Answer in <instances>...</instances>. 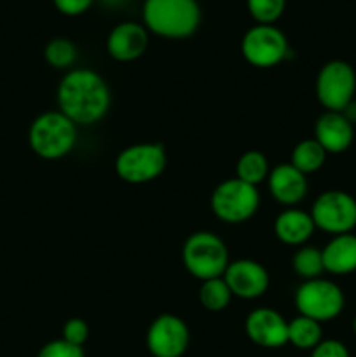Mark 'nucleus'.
<instances>
[{"instance_id": "nucleus-1", "label": "nucleus", "mask_w": 356, "mask_h": 357, "mask_svg": "<svg viewBox=\"0 0 356 357\" xmlns=\"http://www.w3.org/2000/svg\"><path fill=\"white\" fill-rule=\"evenodd\" d=\"M58 110L77 128L98 124L110 110L112 94L107 80L91 68H72L59 80Z\"/></svg>"}, {"instance_id": "nucleus-2", "label": "nucleus", "mask_w": 356, "mask_h": 357, "mask_svg": "<svg viewBox=\"0 0 356 357\" xmlns=\"http://www.w3.org/2000/svg\"><path fill=\"white\" fill-rule=\"evenodd\" d=\"M143 26L157 37L181 40L198 31L201 7L198 0H145L142 9Z\"/></svg>"}, {"instance_id": "nucleus-3", "label": "nucleus", "mask_w": 356, "mask_h": 357, "mask_svg": "<svg viewBox=\"0 0 356 357\" xmlns=\"http://www.w3.org/2000/svg\"><path fill=\"white\" fill-rule=\"evenodd\" d=\"M79 128L59 110L38 115L28 131V143L35 155L45 160H58L68 155L77 143Z\"/></svg>"}, {"instance_id": "nucleus-4", "label": "nucleus", "mask_w": 356, "mask_h": 357, "mask_svg": "<svg viewBox=\"0 0 356 357\" xmlns=\"http://www.w3.org/2000/svg\"><path fill=\"white\" fill-rule=\"evenodd\" d=\"M181 261L192 278L199 281L222 278L229 265V251L216 234L199 230L185 239L181 248Z\"/></svg>"}, {"instance_id": "nucleus-5", "label": "nucleus", "mask_w": 356, "mask_h": 357, "mask_svg": "<svg viewBox=\"0 0 356 357\" xmlns=\"http://www.w3.org/2000/svg\"><path fill=\"white\" fill-rule=\"evenodd\" d=\"M115 173L124 183L145 185L166 171L168 153L163 143H135L115 157Z\"/></svg>"}, {"instance_id": "nucleus-6", "label": "nucleus", "mask_w": 356, "mask_h": 357, "mask_svg": "<svg viewBox=\"0 0 356 357\" xmlns=\"http://www.w3.org/2000/svg\"><path fill=\"white\" fill-rule=\"evenodd\" d=\"M212 211L220 222L229 225H239L248 222L260 206L258 188L241 181L239 178H229L218 183L213 190Z\"/></svg>"}, {"instance_id": "nucleus-7", "label": "nucleus", "mask_w": 356, "mask_h": 357, "mask_svg": "<svg viewBox=\"0 0 356 357\" xmlns=\"http://www.w3.org/2000/svg\"><path fill=\"white\" fill-rule=\"evenodd\" d=\"M295 307L300 316L323 324L341 316L346 307V296L341 286L330 279H309L297 288Z\"/></svg>"}, {"instance_id": "nucleus-8", "label": "nucleus", "mask_w": 356, "mask_h": 357, "mask_svg": "<svg viewBox=\"0 0 356 357\" xmlns=\"http://www.w3.org/2000/svg\"><path fill=\"white\" fill-rule=\"evenodd\" d=\"M356 72L348 61L332 59L316 75V98L327 112H344L355 101Z\"/></svg>"}, {"instance_id": "nucleus-9", "label": "nucleus", "mask_w": 356, "mask_h": 357, "mask_svg": "<svg viewBox=\"0 0 356 357\" xmlns=\"http://www.w3.org/2000/svg\"><path fill=\"white\" fill-rule=\"evenodd\" d=\"M309 213L321 232L341 236L356 229V199L346 190L321 192Z\"/></svg>"}, {"instance_id": "nucleus-10", "label": "nucleus", "mask_w": 356, "mask_h": 357, "mask_svg": "<svg viewBox=\"0 0 356 357\" xmlns=\"http://www.w3.org/2000/svg\"><path fill=\"white\" fill-rule=\"evenodd\" d=\"M288 51V38L276 24H255L241 38V54L255 68L279 65Z\"/></svg>"}, {"instance_id": "nucleus-11", "label": "nucleus", "mask_w": 356, "mask_h": 357, "mask_svg": "<svg viewBox=\"0 0 356 357\" xmlns=\"http://www.w3.org/2000/svg\"><path fill=\"white\" fill-rule=\"evenodd\" d=\"M145 344L152 357H181L191 345V330L180 316L161 314L150 323Z\"/></svg>"}, {"instance_id": "nucleus-12", "label": "nucleus", "mask_w": 356, "mask_h": 357, "mask_svg": "<svg viewBox=\"0 0 356 357\" xmlns=\"http://www.w3.org/2000/svg\"><path fill=\"white\" fill-rule=\"evenodd\" d=\"M222 278L229 286L232 296L243 300H255L264 296L271 282L267 268L251 258L229 261Z\"/></svg>"}, {"instance_id": "nucleus-13", "label": "nucleus", "mask_w": 356, "mask_h": 357, "mask_svg": "<svg viewBox=\"0 0 356 357\" xmlns=\"http://www.w3.org/2000/svg\"><path fill=\"white\" fill-rule=\"evenodd\" d=\"M244 333L262 349H281L288 344V321L274 309L258 307L244 319Z\"/></svg>"}, {"instance_id": "nucleus-14", "label": "nucleus", "mask_w": 356, "mask_h": 357, "mask_svg": "<svg viewBox=\"0 0 356 357\" xmlns=\"http://www.w3.org/2000/svg\"><path fill=\"white\" fill-rule=\"evenodd\" d=\"M149 30L136 21H122L115 24L107 37V51L115 61H136L149 47Z\"/></svg>"}, {"instance_id": "nucleus-15", "label": "nucleus", "mask_w": 356, "mask_h": 357, "mask_svg": "<svg viewBox=\"0 0 356 357\" xmlns=\"http://www.w3.org/2000/svg\"><path fill=\"white\" fill-rule=\"evenodd\" d=\"M314 139L327 153H344L355 142V126L342 112L325 110L314 124Z\"/></svg>"}, {"instance_id": "nucleus-16", "label": "nucleus", "mask_w": 356, "mask_h": 357, "mask_svg": "<svg viewBox=\"0 0 356 357\" xmlns=\"http://www.w3.org/2000/svg\"><path fill=\"white\" fill-rule=\"evenodd\" d=\"M269 192L279 204L295 208L307 195V176L290 162L278 164L267 176Z\"/></svg>"}, {"instance_id": "nucleus-17", "label": "nucleus", "mask_w": 356, "mask_h": 357, "mask_svg": "<svg viewBox=\"0 0 356 357\" xmlns=\"http://www.w3.org/2000/svg\"><path fill=\"white\" fill-rule=\"evenodd\" d=\"M316 225L311 213L299 208H286L274 220V234L286 246L300 248L313 237Z\"/></svg>"}, {"instance_id": "nucleus-18", "label": "nucleus", "mask_w": 356, "mask_h": 357, "mask_svg": "<svg viewBox=\"0 0 356 357\" xmlns=\"http://www.w3.org/2000/svg\"><path fill=\"white\" fill-rule=\"evenodd\" d=\"M325 272L348 275L356 272V236L353 232L334 236L321 250Z\"/></svg>"}, {"instance_id": "nucleus-19", "label": "nucleus", "mask_w": 356, "mask_h": 357, "mask_svg": "<svg viewBox=\"0 0 356 357\" xmlns=\"http://www.w3.org/2000/svg\"><path fill=\"white\" fill-rule=\"evenodd\" d=\"M323 340V328L318 321L306 316H297L288 321V344L299 351H313Z\"/></svg>"}, {"instance_id": "nucleus-20", "label": "nucleus", "mask_w": 356, "mask_h": 357, "mask_svg": "<svg viewBox=\"0 0 356 357\" xmlns=\"http://www.w3.org/2000/svg\"><path fill=\"white\" fill-rule=\"evenodd\" d=\"M327 155L328 153L325 152V149L316 139L307 138L293 146L290 164L307 176V174L316 173V171H320L323 167Z\"/></svg>"}, {"instance_id": "nucleus-21", "label": "nucleus", "mask_w": 356, "mask_h": 357, "mask_svg": "<svg viewBox=\"0 0 356 357\" xmlns=\"http://www.w3.org/2000/svg\"><path fill=\"white\" fill-rule=\"evenodd\" d=\"M269 173L271 169H269L267 157L258 150H248L237 159L236 178H239L244 183L258 187L262 181L267 180Z\"/></svg>"}, {"instance_id": "nucleus-22", "label": "nucleus", "mask_w": 356, "mask_h": 357, "mask_svg": "<svg viewBox=\"0 0 356 357\" xmlns=\"http://www.w3.org/2000/svg\"><path fill=\"white\" fill-rule=\"evenodd\" d=\"M292 267L295 274L299 275L302 281H309V279H318L323 275V257H321L320 248L314 246H300L295 251L292 258Z\"/></svg>"}, {"instance_id": "nucleus-23", "label": "nucleus", "mask_w": 356, "mask_h": 357, "mask_svg": "<svg viewBox=\"0 0 356 357\" xmlns=\"http://www.w3.org/2000/svg\"><path fill=\"white\" fill-rule=\"evenodd\" d=\"M230 300H232V293H230L229 286L223 281V278L208 279V281L201 282L199 302L209 312H220V310L227 309Z\"/></svg>"}, {"instance_id": "nucleus-24", "label": "nucleus", "mask_w": 356, "mask_h": 357, "mask_svg": "<svg viewBox=\"0 0 356 357\" xmlns=\"http://www.w3.org/2000/svg\"><path fill=\"white\" fill-rule=\"evenodd\" d=\"M44 58L49 66L58 70H72L77 59V47L70 38L56 37L47 42L44 49Z\"/></svg>"}, {"instance_id": "nucleus-25", "label": "nucleus", "mask_w": 356, "mask_h": 357, "mask_svg": "<svg viewBox=\"0 0 356 357\" xmlns=\"http://www.w3.org/2000/svg\"><path fill=\"white\" fill-rule=\"evenodd\" d=\"M246 7L257 24H274L285 13L286 0H246Z\"/></svg>"}, {"instance_id": "nucleus-26", "label": "nucleus", "mask_w": 356, "mask_h": 357, "mask_svg": "<svg viewBox=\"0 0 356 357\" xmlns=\"http://www.w3.org/2000/svg\"><path fill=\"white\" fill-rule=\"evenodd\" d=\"M37 357H86V354H84V347L68 344L63 338H58V340L47 342L38 351Z\"/></svg>"}, {"instance_id": "nucleus-27", "label": "nucleus", "mask_w": 356, "mask_h": 357, "mask_svg": "<svg viewBox=\"0 0 356 357\" xmlns=\"http://www.w3.org/2000/svg\"><path fill=\"white\" fill-rule=\"evenodd\" d=\"M61 338L68 342V344L84 347V344H86L87 338H89V326H87L86 321L80 319V317H72V319H68L63 324Z\"/></svg>"}, {"instance_id": "nucleus-28", "label": "nucleus", "mask_w": 356, "mask_h": 357, "mask_svg": "<svg viewBox=\"0 0 356 357\" xmlns=\"http://www.w3.org/2000/svg\"><path fill=\"white\" fill-rule=\"evenodd\" d=\"M309 357H351V354H349V349L341 340H335V338H327L325 340L323 338L311 351Z\"/></svg>"}, {"instance_id": "nucleus-29", "label": "nucleus", "mask_w": 356, "mask_h": 357, "mask_svg": "<svg viewBox=\"0 0 356 357\" xmlns=\"http://www.w3.org/2000/svg\"><path fill=\"white\" fill-rule=\"evenodd\" d=\"M56 9L65 16H80L91 9L94 0H52Z\"/></svg>"}, {"instance_id": "nucleus-30", "label": "nucleus", "mask_w": 356, "mask_h": 357, "mask_svg": "<svg viewBox=\"0 0 356 357\" xmlns=\"http://www.w3.org/2000/svg\"><path fill=\"white\" fill-rule=\"evenodd\" d=\"M353 333H355V337H356V316H355V319H353Z\"/></svg>"}]
</instances>
